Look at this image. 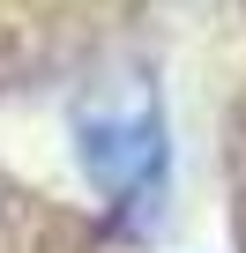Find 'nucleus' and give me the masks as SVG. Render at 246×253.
I'll list each match as a JSON object with an SVG mask.
<instances>
[{"instance_id":"1","label":"nucleus","mask_w":246,"mask_h":253,"mask_svg":"<svg viewBox=\"0 0 246 253\" xmlns=\"http://www.w3.org/2000/svg\"><path fill=\"white\" fill-rule=\"evenodd\" d=\"M75 134H82V164L104 194H142L164 164V126H157V104L142 89L112 97V104H82Z\"/></svg>"}]
</instances>
